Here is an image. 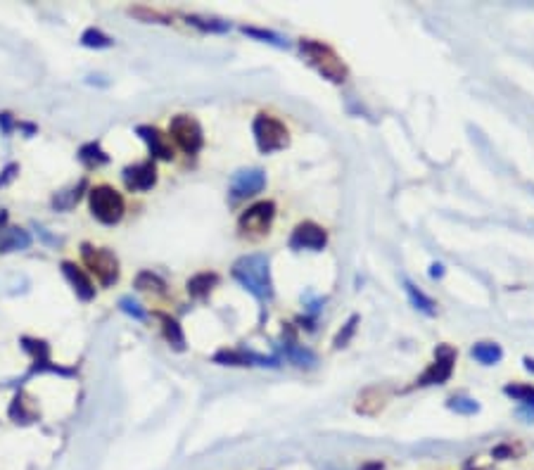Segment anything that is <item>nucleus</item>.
Here are the masks:
<instances>
[{
    "label": "nucleus",
    "mask_w": 534,
    "mask_h": 470,
    "mask_svg": "<svg viewBox=\"0 0 534 470\" xmlns=\"http://www.w3.org/2000/svg\"><path fill=\"white\" fill-rule=\"evenodd\" d=\"M233 278L252 292L262 302H271L273 299V280H271V261L266 254H245L233 264Z\"/></svg>",
    "instance_id": "obj_1"
},
{
    "label": "nucleus",
    "mask_w": 534,
    "mask_h": 470,
    "mask_svg": "<svg viewBox=\"0 0 534 470\" xmlns=\"http://www.w3.org/2000/svg\"><path fill=\"white\" fill-rule=\"evenodd\" d=\"M299 50H302V55L307 57V62L323 78H328V81H333V83L347 81V67H344L340 55H337L330 45L314 41V38H302V41H299Z\"/></svg>",
    "instance_id": "obj_2"
},
{
    "label": "nucleus",
    "mask_w": 534,
    "mask_h": 470,
    "mask_svg": "<svg viewBox=\"0 0 534 470\" xmlns=\"http://www.w3.org/2000/svg\"><path fill=\"white\" fill-rule=\"evenodd\" d=\"M88 207L90 214L105 226L119 224L123 212H126V202H123V195L119 191H114L107 183H100V186L90 188L88 191Z\"/></svg>",
    "instance_id": "obj_3"
},
{
    "label": "nucleus",
    "mask_w": 534,
    "mask_h": 470,
    "mask_svg": "<svg viewBox=\"0 0 534 470\" xmlns=\"http://www.w3.org/2000/svg\"><path fill=\"white\" fill-rule=\"evenodd\" d=\"M252 133H254V140H257V147L262 150L264 155H271V152H278V150L288 147L290 143V131L288 126L276 119V116L271 114H257V119L252 123Z\"/></svg>",
    "instance_id": "obj_4"
},
{
    "label": "nucleus",
    "mask_w": 534,
    "mask_h": 470,
    "mask_svg": "<svg viewBox=\"0 0 534 470\" xmlns=\"http://www.w3.org/2000/svg\"><path fill=\"white\" fill-rule=\"evenodd\" d=\"M81 259L86 269L100 280L102 287H109L119 280V261L107 247H93L90 243L81 245Z\"/></svg>",
    "instance_id": "obj_5"
},
{
    "label": "nucleus",
    "mask_w": 534,
    "mask_h": 470,
    "mask_svg": "<svg viewBox=\"0 0 534 470\" xmlns=\"http://www.w3.org/2000/svg\"><path fill=\"white\" fill-rule=\"evenodd\" d=\"M169 135H171L174 143L183 150L186 155H198L202 145H205L202 126L190 114H176L174 119L169 121Z\"/></svg>",
    "instance_id": "obj_6"
},
{
    "label": "nucleus",
    "mask_w": 534,
    "mask_h": 470,
    "mask_svg": "<svg viewBox=\"0 0 534 470\" xmlns=\"http://www.w3.org/2000/svg\"><path fill=\"white\" fill-rule=\"evenodd\" d=\"M273 219H276V205H273L271 200H264V202H257V205L247 207V212L240 214L238 228L245 235H254V238H259V235L269 233Z\"/></svg>",
    "instance_id": "obj_7"
},
{
    "label": "nucleus",
    "mask_w": 534,
    "mask_h": 470,
    "mask_svg": "<svg viewBox=\"0 0 534 470\" xmlns=\"http://www.w3.org/2000/svg\"><path fill=\"white\" fill-rule=\"evenodd\" d=\"M325 243H328V233H325L323 226L314 224V221H302L295 231H292L290 247L292 250H311V252H321Z\"/></svg>",
    "instance_id": "obj_8"
},
{
    "label": "nucleus",
    "mask_w": 534,
    "mask_h": 470,
    "mask_svg": "<svg viewBox=\"0 0 534 470\" xmlns=\"http://www.w3.org/2000/svg\"><path fill=\"white\" fill-rule=\"evenodd\" d=\"M266 186V174L262 169H243L231 179V198L233 200H245L252 195L262 193Z\"/></svg>",
    "instance_id": "obj_9"
},
{
    "label": "nucleus",
    "mask_w": 534,
    "mask_h": 470,
    "mask_svg": "<svg viewBox=\"0 0 534 470\" xmlns=\"http://www.w3.org/2000/svg\"><path fill=\"white\" fill-rule=\"evenodd\" d=\"M454 361H456V351L447 344H442L435 351V363L423 373V378L418 380V385H442L451 378L454 370Z\"/></svg>",
    "instance_id": "obj_10"
},
{
    "label": "nucleus",
    "mask_w": 534,
    "mask_h": 470,
    "mask_svg": "<svg viewBox=\"0 0 534 470\" xmlns=\"http://www.w3.org/2000/svg\"><path fill=\"white\" fill-rule=\"evenodd\" d=\"M123 183H126L128 191L135 193H145L150 188H154V183H157V167H154V162L147 159L138 162L133 167H126L123 169Z\"/></svg>",
    "instance_id": "obj_11"
},
{
    "label": "nucleus",
    "mask_w": 534,
    "mask_h": 470,
    "mask_svg": "<svg viewBox=\"0 0 534 470\" xmlns=\"http://www.w3.org/2000/svg\"><path fill=\"white\" fill-rule=\"evenodd\" d=\"M135 133L140 135L142 140L147 143L150 155L157 157V159H174V147H171V138L164 135L157 126H138Z\"/></svg>",
    "instance_id": "obj_12"
},
{
    "label": "nucleus",
    "mask_w": 534,
    "mask_h": 470,
    "mask_svg": "<svg viewBox=\"0 0 534 470\" xmlns=\"http://www.w3.org/2000/svg\"><path fill=\"white\" fill-rule=\"evenodd\" d=\"M62 273H64V278L71 283V287H74V292H76V297L79 299L88 302V299L95 297L93 280L88 278V273L83 271L79 264H74V261H62Z\"/></svg>",
    "instance_id": "obj_13"
},
{
    "label": "nucleus",
    "mask_w": 534,
    "mask_h": 470,
    "mask_svg": "<svg viewBox=\"0 0 534 470\" xmlns=\"http://www.w3.org/2000/svg\"><path fill=\"white\" fill-rule=\"evenodd\" d=\"M31 245V235L24 228H0V254L27 250Z\"/></svg>",
    "instance_id": "obj_14"
},
{
    "label": "nucleus",
    "mask_w": 534,
    "mask_h": 470,
    "mask_svg": "<svg viewBox=\"0 0 534 470\" xmlns=\"http://www.w3.org/2000/svg\"><path fill=\"white\" fill-rule=\"evenodd\" d=\"M154 316L159 318V323H162V330H164V337H166V342L171 344L174 349H186V337H183V330H181V325H178V321L176 318H171L169 313H162V311H157Z\"/></svg>",
    "instance_id": "obj_15"
},
{
    "label": "nucleus",
    "mask_w": 534,
    "mask_h": 470,
    "mask_svg": "<svg viewBox=\"0 0 534 470\" xmlns=\"http://www.w3.org/2000/svg\"><path fill=\"white\" fill-rule=\"evenodd\" d=\"M219 283V276L217 273H210V271H205V273H198V276H193L190 280H188V295L190 297H195V299H202V297H207L212 292V287Z\"/></svg>",
    "instance_id": "obj_16"
},
{
    "label": "nucleus",
    "mask_w": 534,
    "mask_h": 470,
    "mask_svg": "<svg viewBox=\"0 0 534 470\" xmlns=\"http://www.w3.org/2000/svg\"><path fill=\"white\" fill-rule=\"evenodd\" d=\"M79 162L86 169H97V167L107 164L109 157L105 150L100 147V143H86V145L79 150Z\"/></svg>",
    "instance_id": "obj_17"
},
{
    "label": "nucleus",
    "mask_w": 534,
    "mask_h": 470,
    "mask_svg": "<svg viewBox=\"0 0 534 470\" xmlns=\"http://www.w3.org/2000/svg\"><path fill=\"white\" fill-rule=\"evenodd\" d=\"M471 354H473V358H478L480 363L494 366V363L501 361V356H504V349H501L497 342H478L471 349Z\"/></svg>",
    "instance_id": "obj_18"
},
{
    "label": "nucleus",
    "mask_w": 534,
    "mask_h": 470,
    "mask_svg": "<svg viewBox=\"0 0 534 470\" xmlns=\"http://www.w3.org/2000/svg\"><path fill=\"white\" fill-rule=\"evenodd\" d=\"M135 287H138L140 292H150V295H166V283L162 280L159 276H154L152 271H140L138 276H135Z\"/></svg>",
    "instance_id": "obj_19"
},
{
    "label": "nucleus",
    "mask_w": 534,
    "mask_h": 470,
    "mask_svg": "<svg viewBox=\"0 0 534 470\" xmlns=\"http://www.w3.org/2000/svg\"><path fill=\"white\" fill-rule=\"evenodd\" d=\"M403 290H406V295H408V299H411V304L415 306V309L423 311V313H427V316H432V313H435V302L425 295V292H420L418 287L411 283V280H403Z\"/></svg>",
    "instance_id": "obj_20"
},
{
    "label": "nucleus",
    "mask_w": 534,
    "mask_h": 470,
    "mask_svg": "<svg viewBox=\"0 0 534 470\" xmlns=\"http://www.w3.org/2000/svg\"><path fill=\"white\" fill-rule=\"evenodd\" d=\"M504 394L511 397L513 402H520L523 406H534V387L532 385H520V382L506 385Z\"/></svg>",
    "instance_id": "obj_21"
},
{
    "label": "nucleus",
    "mask_w": 534,
    "mask_h": 470,
    "mask_svg": "<svg viewBox=\"0 0 534 470\" xmlns=\"http://www.w3.org/2000/svg\"><path fill=\"white\" fill-rule=\"evenodd\" d=\"M285 351H288V358H290V361L297 363V366H314V363H316V354H314V351L299 347V344H295V342H288V344H285Z\"/></svg>",
    "instance_id": "obj_22"
},
{
    "label": "nucleus",
    "mask_w": 534,
    "mask_h": 470,
    "mask_svg": "<svg viewBox=\"0 0 534 470\" xmlns=\"http://www.w3.org/2000/svg\"><path fill=\"white\" fill-rule=\"evenodd\" d=\"M114 41L109 38L107 34H102L100 29H86L83 31V36H81V45H86V48H95V50H100V48H109Z\"/></svg>",
    "instance_id": "obj_23"
},
{
    "label": "nucleus",
    "mask_w": 534,
    "mask_h": 470,
    "mask_svg": "<svg viewBox=\"0 0 534 470\" xmlns=\"http://www.w3.org/2000/svg\"><path fill=\"white\" fill-rule=\"evenodd\" d=\"M243 34L254 36V38H262L264 43H273V45H278V48H288V41H283V38L278 36V34H273V31L254 29V26H243Z\"/></svg>",
    "instance_id": "obj_24"
},
{
    "label": "nucleus",
    "mask_w": 534,
    "mask_h": 470,
    "mask_svg": "<svg viewBox=\"0 0 534 470\" xmlns=\"http://www.w3.org/2000/svg\"><path fill=\"white\" fill-rule=\"evenodd\" d=\"M188 22L193 26H198L202 31H214V34H224V31L231 29L228 22H219V19H202V17H188Z\"/></svg>",
    "instance_id": "obj_25"
},
{
    "label": "nucleus",
    "mask_w": 534,
    "mask_h": 470,
    "mask_svg": "<svg viewBox=\"0 0 534 470\" xmlns=\"http://www.w3.org/2000/svg\"><path fill=\"white\" fill-rule=\"evenodd\" d=\"M447 406L451 411H456V414H463V416L478 414L480 411V404L475 399H468V397H454V399H449Z\"/></svg>",
    "instance_id": "obj_26"
},
{
    "label": "nucleus",
    "mask_w": 534,
    "mask_h": 470,
    "mask_svg": "<svg viewBox=\"0 0 534 470\" xmlns=\"http://www.w3.org/2000/svg\"><path fill=\"white\" fill-rule=\"evenodd\" d=\"M83 186H86V181H81V183H79V188H74V191L60 193V195H57V198L53 200V205H55L57 209H71V207L76 205V202H79V195H81L79 191H81Z\"/></svg>",
    "instance_id": "obj_27"
},
{
    "label": "nucleus",
    "mask_w": 534,
    "mask_h": 470,
    "mask_svg": "<svg viewBox=\"0 0 534 470\" xmlns=\"http://www.w3.org/2000/svg\"><path fill=\"white\" fill-rule=\"evenodd\" d=\"M119 306H121L123 313H128V316L138 318V321H145V318H147L145 309H142L140 302H135L133 297H121V299H119Z\"/></svg>",
    "instance_id": "obj_28"
},
{
    "label": "nucleus",
    "mask_w": 534,
    "mask_h": 470,
    "mask_svg": "<svg viewBox=\"0 0 534 470\" xmlns=\"http://www.w3.org/2000/svg\"><path fill=\"white\" fill-rule=\"evenodd\" d=\"M356 323H359V316H356V313H354V316H351L349 321L344 323V328H342L340 332H337V337H335V347H344V344L349 342L351 335H354V332H356Z\"/></svg>",
    "instance_id": "obj_29"
},
{
    "label": "nucleus",
    "mask_w": 534,
    "mask_h": 470,
    "mask_svg": "<svg viewBox=\"0 0 534 470\" xmlns=\"http://www.w3.org/2000/svg\"><path fill=\"white\" fill-rule=\"evenodd\" d=\"M12 126H15V121H12V114H8V112L0 114V128H3V133H5V135H10Z\"/></svg>",
    "instance_id": "obj_30"
},
{
    "label": "nucleus",
    "mask_w": 534,
    "mask_h": 470,
    "mask_svg": "<svg viewBox=\"0 0 534 470\" xmlns=\"http://www.w3.org/2000/svg\"><path fill=\"white\" fill-rule=\"evenodd\" d=\"M131 15H138V17H142V19H159V22H164V15H159V12H150V10H131Z\"/></svg>",
    "instance_id": "obj_31"
},
{
    "label": "nucleus",
    "mask_w": 534,
    "mask_h": 470,
    "mask_svg": "<svg viewBox=\"0 0 534 470\" xmlns=\"http://www.w3.org/2000/svg\"><path fill=\"white\" fill-rule=\"evenodd\" d=\"M518 416L525 418L527 423H534V409H532V406H520V409H518Z\"/></svg>",
    "instance_id": "obj_32"
},
{
    "label": "nucleus",
    "mask_w": 534,
    "mask_h": 470,
    "mask_svg": "<svg viewBox=\"0 0 534 470\" xmlns=\"http://www.w3.org/2000/svg\"><path fill=\"white\" fill-rule=\"evenodd\" d=\"M15 171H19L17 164H10L8 169H5V171H3V179H0V186H5V183H8V181L12 179V176H15Z\"/></svg>",
    "instance_id": "obj_33"
},
{
    "label": "nucleus",
    "mask_w": 534,
    "mask_h": 470,
    "mask_svg": "<svg viewBox=\"0 0 534 470\" xmlns=\"http://www.w3.org/2000/svg\"><path fill=\"white\" fill-rule=\"evenodd\" d=\"M430 276H432V278L444 276V266H442V264H432V266H430Z\"/></svg>",
    "instance_id": "obj_34"
},
{
    "label": "nucleus",
    "mask_w": 534,
    "mask_h": 470,
    "mask_svg": "<svg viewBox=\"0 0 534 470\" xmlns=\"http://www.w3.org/2000/svg\"><path fill=\"white\" fill-rule=\"evenodd\" d=\"M361 470H382V463H366Z\"/></svg>",
    "instance_id": "obj_35"
},
{
    "label": "nucleus",
    "mask_w": 534,
    "mask_h": 470,
    "mask_svg": "<svg viewBox=\"0 0 534 470\" xmlns=\"http://www.w3.org/2000/svg\"><path fill=\"white\" fill-rule=\"evenodd\" d=\"M525 368L527 370H534V361H532V358H525Z\"/></svg>",
    "instance_id": "obj_36"
},
{
    "label": "nucleus",
    "mask_w": 534,
    "mask_h": 470,
    "mask_svg": "<svg viewBox=\"0 0 534 470\" xmlns=\"http://www.w3.org/2000/svg\"><path fill=\"white\" fill-rule=\"evenodd\" d=\"M5 221H8V214H5V212H0V228H3V224H5Z\"/></svg>",
    "instance_id": "obj_37"
}]
</instances>
